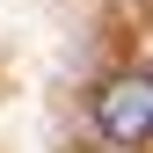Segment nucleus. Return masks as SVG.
<instances>
[{"label":"nucleus","instance_id":"nucleus-1","mask_svg":"<svg viewBox=\"0 0 153 153\" xmlns=\"http://www.w3.org/2000/svg\"><path fill=\"white\" fill-rule=\"evenodd\" d=\"M95 131L109 146H146L153 139V73H117L95 95Z\"/></svg>","mask_w":153,"mask_h":153}]
</instances>
